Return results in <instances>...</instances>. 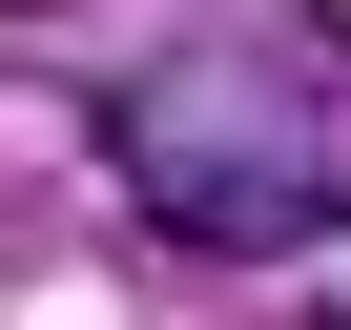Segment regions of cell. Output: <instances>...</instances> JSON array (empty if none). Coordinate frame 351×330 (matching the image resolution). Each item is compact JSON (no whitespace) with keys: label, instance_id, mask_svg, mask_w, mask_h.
<instances>
[{"label":"cell","instance_id":"obj_1","mask_svg":"<svg viewBox=\"0 0 351 330\" xmlns=\"http://www.w3.org/2000/svg\"><path fill=\"white\" fill-rule=\"evenodd\" d=\"M104 186L207 268L330 248L351 227V21H186V42H145L104 83Z\"/></svg>","mask_w":351,"mask_h":330},{"label":"cell","instance_id":"obj_2","mask_svg":"<svg viewBox=\"0 0 351 330\" xmlns=\"http://www.w3.org/2000/svg\"><path fill=\"white\" fill-rule=\"evenodd\" d=\"M310 330H351V268H310Z\"/></svg>","mask_w":351,"mask_h":330}]
</instances>
